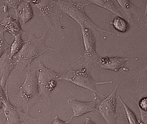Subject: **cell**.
<instances>
[{"instance_id": "6da1fadb", "label": "cell", "mask_w": 147, "mask_h": 124, "mask_svg": "<svg viewBox=\"0 0 147 124\" xmlns=\"http://www.w3.org/2000/svg\"><path fill=\"white\" fill-rule=\"evenodd\" d=\"M48 28L45 26L44 32L40 38H36L32 32H28V38L18 53L16 61L18 73L20 74L26 69L29 70L33 61L46 53L55 51L56 49L47 46L45 44Z\"/></svg>"}, {"instance_id": "44dd1931", "label": "cell", "mask_w": 147, "mask_h": 124, "mask_svg": "<svg viewBox=\"0 0 147 124\" xmlns=\"http://www.w3.org/2000/svg\"><path fill=\"white\" fill-rule=\"evenodd\" d=\"M10 48V45L5 41L4 38V32L3 28H0V57L3 54Z\"/></svg>"}, {"instance_id": "30bf717a", "label": "cell", "mask_w": 147, "mask_h": 124, "mask_svg": "<svg viewBox=\"0 0 147 124\" xmlns=\"http://www.w3.org/2000/svg\"><path fill=\"white\" fill-rule=\"evenodd\" d=\"M3 108L6 121V124H21L25 120L32 119L29 115L24 113L15 105H12L10 101L9 96L3 102Z\"/></svg>"}, {"instance_id": "ffe728a7", "label": "cell", "mask_w": 147, "mask_h": 124, "mask_svg": "<svg viewBox=\"0 0 147 124\" xmlns=\"http://www.w3.org/2000/svg\"><path fill=\"white\" fill-rule=\"evenodd\" d=\"M21 0H18V1H5L2 6L0 7V8L3 9V12L4 15H6L9 13V10L10 8H13L15 11V13L17 11V9L18 7V5H19L20 3H21Z\"/></svg>"}, {"instance_id": "5bb4252c", "label": "cell", "mask_w": 147, "mask_h": 124, "mask_svg": "<svg viewBox=\"0 0 147 124\" xmlns=\"http://www.w3.org/2000/svg\"><path fill=\"white\" fill-rule=\"evenodd\" d=\"M0 22L4 32H7L15 37L18 34L26 33L21 28L18 18L16 16H11L9 13L5 15Z\"/></svg>"}, {"instance_id": "7402d4cb", "label": "cell", "mask_w": 147, "mask_h": 124, "mask_svg": "<svg viewBox=\"0 0 147 124\" xmlns=\"http://www.w3.org/2000/svg\"><path fill=\"white\" fill-rule=\"evenodd\" d=\"M132 99H133V100L135 102V103L137 104L138 108H140V109L144 110V111H146V110H147V98L146 97L142 98L141 100L139 101V104L135 100H134L133 98H132Z\"/></svg>"}, {"instance_id": "4316f807", "label": "cell", "mask_w": 147, "mask_h": 124, "mask_svg": "<svg viewBox=\"0 0 147 124\" xmlns=\"http://www.w3.org/2000/svg\"><path fill=\"white\" fill-rule=\"evenodd\" d=\"M1 27H1V22H0V28H1Z\"/></svg>"}, {"instance_id": "cb8c5ba5", "label": "cell", "mask_w": 147, "mask_h": 124, "mask_svg": "<svg viewBox=\"0 0 147 124\" xmlns=\"http://www.w3.org/2000/svg\"><path fill=\"white\" fill-rule=\"evenodd\" d=\"M71 121L69 119V121H68L64 122V121H63L62 120H60L58 117V116L57 115H56V116H55V117H54V121H53V122L51 124H68V123L69 122H71Z\"/></svg>"}, {"instance_id": "484cf974", "label": "cell", "mask_w": 147, "mask_h": 124, "mask_svg": "<svg viewBox=\"0 0 147 124\" xmlns=\"http://www.w3.org/2000/svg\"><path fill=\"white\" fill-rule=\"evenodd\" d=\"M84 124H96L89 117H86V122Z\"/></svg>"}, {"instance_id": "2e32d148", "label": "cell", "mask_w": 147, "mask_h": 124, "mask_svg": "<svg viewBox=\"0 0 147 124\" xmlns=\"http://www.w3.org/2000/svg\"><path fill=\"white\" fill-rule=\"evenodd\" d=\"M89 2L109 10L116 16L124 18L119 9L111 0H92V1H89Z\"/></svg>"}, {"instance_id": "4fadbf2b", "label": "cell", "mask_w": 147, "mask_h": 124, "mask_svg": "<svg viewBox=\"0 0 147 124\" xmlns=\"http://www.w3.org/2000/svg\"><path fill=\"white\" fill-rule=\"evenodd\" d=\"M122 10L127 16L128 24H131L134 28H137L136 23L142 18V13L129 0H118Z\"/></svg>"}, {"instance_id": "ba28073f", "label": "cell", "mask_w": 147, "mask_h": 124, "mask_svg": "<svg viewBox=\"0 0 147 124\" xmlns=\"http://www.w3.org/2000/svg\"><path fill=\"white\" fill-rule=\"evenodd\" d=\"M121 80L116 84L114 90L110 95L103 100L100 101L98 110L102 116L107 124H116L117 119L116 115V90L119 86Z\"/></svg>"}, {"instance_id": "e0dca14e", "label": "cell", "mask_w": 147, "mask_h": 124, "mask_svg": "<svg viewBox=\"0 0 147 124\" xmlns=\"http://www.w3.org/2000/svg\"><path fill=\"white\" fill-rule=\"evenodd\" d=\"M114 28L120 33H125L130 30V24L124 18L116 16L112 22H110Z\"/></svg>"}, {"instance_id": "3957f363", "label": "cell", "mask_w": 147, "mask_h": 124, "mask_svg": "<svg viewBox=\"0 0 147 124\" xmlns=\"http://www.w3.org/2000/svg\"><path fill=\"white\" fill-rule=\"evenodd\" d=\"M16 96L17 102L15 106L27 115H29L30 109L34 104L42 101L39 92L36 69L31 72L27 71L25 81L20 87Z\"/></svg>"}, {"instance_id": "7a4b0ae2", "label": "cell", "mask_w": 147, "mask_h": 124, "mask_svg": "<svg viewBox=\"0 0 147 124\" xmlns=\"http://www.w3.org/2000/svg\"><path fill=\"white\" fill-rule=\"evenodd\" d=\"M57 3L60 11L62 13L69 15L79 26H83L91 31L93 30L101 33L112 34L115 37L120 36L119 34L101 28L90 19L86 14L84 9V7L88 5V3H80L76 1H69V0H67V1L57 0Z\"/></svg>"}, {"instance_id": "ac0fdd59", "label": "cell", "mask_w": 147, "mask_h": 124, "mask_svg": "<svg viewBox=\"0 0 147 124\" xmlns=\"http://www.w3.org/2000/svg\"><path fill=\"white\" fill-rule=\"evenodd\" d=\"M22 34H18L15 37V40L12 44L10 45V57L13 58L16 54L20 51L21 48H22L24 41L22 40L21 38Z\"/></svg>"}, {"instance_id": "d6986e66", "label": "cell", "mask_w": 147, "mask_h": 124, "mask_svg": "<svg viewBox=\"0 0 147 124\" xmlns=\"http://www.w3.org/2000/svg\"><path fill=\"white\" fill-rule=\"evenodd\" d=\"M118 98L119 101H120V102L122 104V105H123L125 111L126 113L127 119L128 122H129V124H139V121L137 119L136 116L135 114L133 113V111L124 102L123 100H122L121 96H119Z\"/></svg>"}, {"instance_id": "8fae6325", "label": "cell", "mask_w": 147, "mask_h": 124, "mask_svg": "<svg viewBox=\"0 0 147 124\" xmlns=\"http://www.w3.org/2000/svg\"><path fill=\"white\" fill-rule=\"evenodd\" d=\"M16 66V60L10 57V48L7 49L0 57V85L3 89L11 71Z\"/></svg>"}, {"instance_id": "7c38bea8", "label": "cell", "mask_w": 147, "mask_h": 124, "mask_svg": "<svg viewBox=\"0 0 147 124\" xmlns=\"http://www.w3.org/2000/svg\"><path fill=\"white\" fill-rule=\"evenodd\" d=\"M135 60L137 59L119 57H100L98 59L96 63L102 69L118 72L120 69L125 66L127 61Z\"/></svg>"}, {"instance_id": "5b68a950", "label": "cell", "mask_w": 147, "mask_h": 124, "mask_svg": "<svg viewBox=\"0 0 147 124\" xmlns=\"http://www.w3.org/2000/svg\"><path fill=\"white\" fill-rule=\"evenodd\" d=\"M38 9L45 20L46 27L53 30L54 33L59 32L61 37L64 38L63 27L60 22V18L63 17L60 11L57 1L55 0H35L30 1Z\"/></svg>"}, {"instance_id": "83f0119b", "label": "cell", "mask_w": 147, "mask_h": 124, "mask_svg": "<svg viewBox=\"0 0 147 124\" xmlns=\"http://www.w3.org/2000/svg\"><path fill=\"white\" fill-rule=\"evenodd\" d=\"M22 124H25V123H24V122H22Z\"/></svg>"}, {"instance_id": "52a82bcc", "label": "cell", "mask_w": 147, "mask_h": 124, "mask_svg": "<svg viewBox=\"0 0 147 124\" xmlns=\"http://www.w3.org/2000/svg\"><path fill=\"white\" fill-rule=\"evenodd\" d=\"M81 27L83 40L84 46V53L80 55L78 59L84 57L85 60L81 65L88 66L90 69L98 59L99 57L96 51V40L92 33V31L83 26H80Z\"/></svg>"}, {"instance_id": "d4e9b609", "label": "cell", "mask_w": 147, "mask_h": 124, "mask_svg": "<svg viewBox=\"0 0 147 124\" xmlns=\"http://www.w3.org/2000/svg\"><path fill=\"white\" fill-rule=\"evenodd\" d=\"M8 96V92L6 94L5 96H0V108H3V102L7 99V97Z\"/></svg>"}, {"instance_id": "f1b7e54d", "label": "cell", "mask_w": 147, "mask_h": 124, "mask_svg": "<svg viewBox=\"0 0 147 124\" xmlns=\"http://www.w3.org/2000/svg\"><path fill=\"white\" fill-rule=\"evenodd\" d=\"M68 123V124H71V123Z\"/></svg>"}, {"instance_id": "9a60e30c", "label": "cell", "mask_w": 147, "mask_h": 124, "mask_svg": "<svg viewBox=\"0 0 147 124\" xmlns=\"http://www.w3.org/2000/svg\"><path fill=\"white\" fill-rule=\"evenodd\" d=\"M16 16L20 18L24 24L32 19L34 16V11L30 1L21 0L18 5Z\"/></svg>"}, {"instance_id": "277c9868", "label": "cell", "mask_w": 147, "mask_h": 124, "mask_svg": "<svg viewBox=\"0 0 147 124\" xmlns=\"http://www.w3.org/2000/svg\"><path fill=\"white\" fill-rule=\"evenodd\" d=\"M81 66L82 67L78 70L71 69L68 72L60 73L61 80L73 83L78 87H81V88L92 92L94 95H97L100 98H105V95L100 94L98 91L96 89L97 86L112 83L113 80L103 82H96L90 75V72L91 69L86 66Z\"/></svg>"}, {"instance_id": "603a6c76", "label": "cell", "mask_w": 147, "mask_h": 124, "mask_svg": "<svg viewBox=\"0 0 147 124\" xmlns=\"http://www.w3.org/2000/svg\"><path fill=\"white\" fill-rule=\"evenodd\" d=\"M141 119L139 121V124H147V111H144L139 108Z\"/></svg>"}, {"instance_id": "9c48e42d", "label": "cell", "mask_w": 147, "mask_h": 124, "mask_svg": "<svg viewBox=\"0 0 147 124\" xmlns=\"http://www.w3.org/2000/svg\"><path fill=\"white\" fill-rule=\"evenodd\" d=\"M100 102V98L96 95H94V99L91 102H83L77 100L74 97H71L67 100V104L71 107L73 115L69 119L72 120L73 118L88 113L91 111H98L96 110L97 105Z\"/></svg>"}, {"instance_id": "8992f818", "label": "cell", "mask_w": 147, "mask_h": 124, "mask_svg": "<svg viewBox=\"0 0 147 124\" xmlns=\"http://www.w3.org/2000/svg\"><path fill=\"white\" fill-rule=\"evenodd\" d=\"M38 71V84L39 95L42 100L44 97L47 98L50 102V93L56 88L57 84L62 81L60 73H57L53 69H48L39 60V67L36 69Z\"/></svg>"}]
</instances>
